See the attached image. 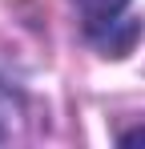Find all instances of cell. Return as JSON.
I'll use <instances>...</instances> for the list:
<instances>
[{"label":"cell","mask_w":145,"mask_h":149,"mask_svg":"<svg viewBox=\"0 0 145 149\" xmlns=\"http://www.w3.org/2000/svg\"><path fill=\"white\" fill-rule=\"evenodd\" d=\"M81 12L89 16V24H105V20H117V12L129 4V0H77Z\"/></svg>","instance_id":"1"},{"label":"cell","mask_w":145,"mask_h":149,"mask_svg":"<svg viewBox=\"0 0 145 149\" xmlns=\"http://www.w3.org/2000/svg\"><path fill=\"white\" fill-rule=\"evenodd\" d=\"M121 145H145V129H133V133H125V137H121Z\"/></svg>","instance_id":"2"}]
</instances>
